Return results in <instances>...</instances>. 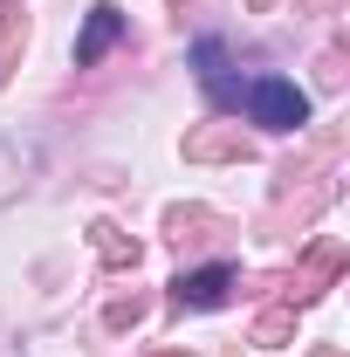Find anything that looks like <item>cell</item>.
<instances>
[{"label":"cell","mask_w":350,"mask_h":357,"mask_svg":"<svg viewBox=\"0 0 350 357\" xmlns=\"http://www.w3.org/2000/svg\"><path fill=\"white\" fill-rule=\"evenodd\" d=\"M248 110H254V124H268V131H296V124H309V96L296 83H282V76H261V83L248 89Z\"/></svg>","instance_id":"1"},{"label":"cell","mask_w":350,"mask_h":357,"mask_svg":"<svg viewBox=\"0 0 350 357\" xmlns=\"http://www.w3.org/2000/svg\"><path fill=\"white\" fill-rule=\"evenodd\" d=\"M192 62H199V76H206V89H213L220 103H241V89H234V76H227V55H220V42H199V48H192Z\"/></svg>","instance_id":"2"},{"label":"cell","mask_w":350,"mask_h":357,"mask_svg":"<svg viewBox=\"0 0 350 357\" xmlns=\"http://www.w3.org/2000/svg\"><path fill=\"white\" fill-rule=\"evenodd\" d=\"M227 268H199V275H178V303H220L227 296Z\"/></svg>","instance_id":"3"},{"label":"cell","mask_w":350,"mask_h":357,"mask_svg":"<svg viewBox=\"0 0 350 357\" xmlns=\"http://www.w3.org/2000/svg\"><path fill=\"white\" fill-rule=\"evenodd\" d=\"M110 42H117V14H110V7H96V14H89V28H83V42H76V62H96Z\"/></svg>","instance_id":"4"}]
</instances>
